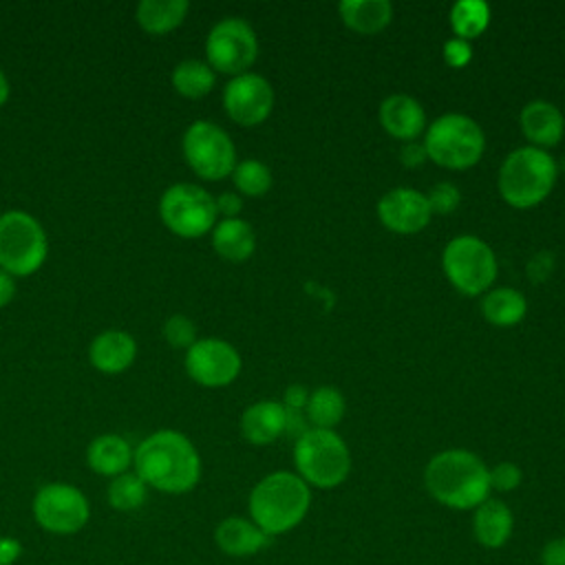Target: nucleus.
Returning a JSON list of instances; mask_svg holds the SVG:
<instances>
[{
  "mask_svg": "<svg viewBox=\"0 0 565 565\" xmlns=\"http://www.w3.org/2000/svg\"><path fill=\"white\" fill-rule=\"evenodd\" d=\"M9 93H11V86H9V79H7V75H4V71L0 68V106H4L7 104V99H9Z\"/></svg>",
  "mask_w": 565,
  "mask_h": 565,
  "instance_id": "37998d69",
  "label": "nucleus"
},
{
  "mask_svg": "<svg viewBox=\"0 0 565 565\" xmlns=\"http://www.w3.org/2000/svg\"><path fill=\"white\" fill-rule=\"evenodd\" d=\"M132 466L148 488L166 494L190 492L201 479V457L194 444L172 428L148 435L135 448Z\"/></svg>",
  "mask_w": 565,
  "mask_h": 565,
  "instance_id": "f257e3e1",
  "label": "nucleus"
},
{
  "mask_svg": "<svg viewBox=\"0 0 565 565\" xmlns=\"http://www.w3.org/2000/svg\"><path fill=\"white\" fill-rule=\"evenodd\" d=\"M241 366L238 351L218 338H201L185 351V371L201 386H227L238 377Z\"/></svg>",
  "mask_w": 565,
  "mask_h": 565,
  "instance_id": "ddd939ff",
  "label": "nucleus"
},
{
  "mask_svg": "<svg viewBox=\"0 0 565 565\" xmlns=\"http://www.w3.org/2000/svg\"><path fill=\"white\" fill-rule=\"evenodd\" d=\"M472 57V46L470 42L466 40H459V38H452L448 42H444V62L452 68H461L470 62Z\"/></svg>",
  "mask_w": 565,
  "mask_h": 565,
  "instance_id": "c9c22d12",
  "label": "nucleus"
},
{
  "mask_svg": "<svg viewBox=\"0 0 565 565\" xmlns=\"http://www.w3.org/2000/svg\"><path fill=\"white\" fill-rule=\"evenodd\" d=\"M172 86L179 95L188 97V99H199L205 97L214 84H216V75L212 71V66L203 60H183L172 68Z\"/></svg>",
  "mask_w": 565,
  "mask_h": 565,
  "instance_id": "cd10ccee",
  "label": "nucleus"
},
{
  "mask_svg": "<svg viewBox=\"0 0 565 565\" xmlns=\"http://www.w3.org/2000/svg\"><path fill=\"white\" fill-rule=\"evenodd\" d=\"M514 530L512 510L501 501L488 497L475 508L472 514V534L481 547L499 550L503 547Z\"/></svg>",
  "mask_w": 565,
  "mask_h": 565,
  "instance_id": "aec40b11",
  "label": "nucleus"
},
{
  "mask_svg": "<svg viewBox=\"0 0 565 565\" xmlns=\"http://www.w3.org/2000/svg\"><path fill=\"white\" fill-rule=\"evenodd\" d=\"M307 399H309L307 388L300 386V384H291V386H287L285 397H282V402H280V404H282V411H285V422H287L285 433L294 435L296 439H298L305 430H309V426H307V415H305Z\"/></svg>",
  "mask_w": 565,
  "mask_h": 565,
  "instance_id": "2f4dec72",
  "label": "nucleus"
},
{
  "mask_svg": "<svg viewBox=\"0 0 565 565\" xmlns=\"http://www.w3.org/2000/svg\"><path fill=\"white\" fill-rule=\"evenodd\" d=\"M399 159H402V163L406 166V168H419L426 159H428V154H426V148H424V141H406L404 146H402V150H399Z\"/></svg>",
  "mask_w": 565,
  "mask_h": 565,
  "instance_id": "58836bf2",
  "label": "nucleus"
},
{
  "mask_svg": "<svg viewBox=\"0 0 565 565\" xmlns=\"http://www.w3.org/2000/svg\"><path fill=\"white\" fill-rule=\"evenodd\" d=\"M340 20L360 35H375L388 26L393 4L388 0H342L338 4Z\"/></svg>",
  "mask_w": 565,
  "mask_h": 565,
  "instance_id": "b1692460",
  "label": "nucleus"
},
{
  "mask_svg": "<svg viewBox=\"0 0 565 565\" xmlns=\"http://www.w3.org/2000/svg\"><path fill=\"white\" fill-rule=\"evenodd\" d=\"M556 161L541 148L521 146L512 150L499 168V194L519 210L543 203L556 185Z\"/></svg>",
  "mask_w": 565,
  "mask_h": 565,
  "instance_id": "20e7f679",
  "label": "nucleus"
},
{
  "mask_svg": "<svg viewBox=\"0 0 565 565\" xmlns=\"http://www.w3.org/2000/svg\"><path fill=\"white\" fill-rule=\"evenodd\" d=\"M285 411L280 402L263 399L247 406L241 415V433L254 446H267L285 433Z\"/></svg>",
  "mask_w": 565,
  "mask_h": 565,
  "instance_id": "412c9836",
  "label": "nucleus"
},
{
  "mask_svg": "<svg viewBox=\"0 0 565 565\" xmlns=\"http://www.w3.org/2000/svg\"><path fill=\"white\" fill-rule=\"evenodd\" d=\"M554 271V256L550 252H539L532 256V260L527 263V276L532 282H545L550 278V274Z\"/></svg>",
  "mask_w": 565,
  "mask_h": 565,
  "instance_id": "e433bc0d",
  "label": "nucleus"
},
{
  "mask_svg": "<svg viewBox=\"0 0 565 565\" xmlns=\"http://www.w3.org/2000/svg\"><path fill=\"white\" fill-rule=\"evenodd\" d=\"M424 486L437 503L452 510H475L490 497L488 466L463 448L437 452L426 463Z\"/></svg>",
  "mask_w": 565,
  "mask_h": 565,
  "instance_id": "f03ea898",
  "label": "nucleus"
},
{
  "mask_svg": "<svg viewBox=\"0 0 565 565\" xmlns=\"http://www.w3.org/2000/svg\"><path fill=\"white\" fill-rule=\"evenodd\" d=\"M488 477H490V490L512 492V490H516L521 486L523 472L512 461H499L497 466L488 468Z\"/></svg>",
  "mask_w": 565,
  "mask_h": 565,
  "instance_id": "f704fd0d",
  "label": "nucleus"
},
{
  "mask_svg": "<svg viewBox=\"0 0 565 565\" xmlns=\"http://www.w3.org/2000/svg\"><path fill=\"white\" fill-rule=\"evenodd\" d=\"M212 247L214 252L232 263L247 260L256 249V236L247 221L243 218H223L212 227Z\"/></svg>",
  "mask_w": 565,
  "mask_h": 565,
  "instance_id": "5701e85b",
  "label": "nucleus"
},
{
  "mask_svg": "<svg viewBox=\"0 0 565 565\" xmlns=\"http://www.w3.org/2000/svg\"><path fill=\"white\" fill-rule=\"evenodd\" d=\"M377 216L388 232L417 234L430 223L433 212L419 190L393 188L377 201Z\"/></svg>",
  "mask_w": 565,
  "mask_h": 565,
  "instance_id": "2eb2a0df",
  "label": "nucleus"
},
{
  "mask_svg": "<svg viewBox=\"0 0 565 565\" xmlns=\"http://www.w3.org/2000/svg\"><path fill=\"white\" fill-rule=\"evenodd\" d=\"M15 296V280L9 271L0 269V309L7 307Z\"/></svg>",
  "mask_w": 565,
  "mask_h": 565,
  "instance_id": "79ce46f5",
  "label": "nucleus"
},
{
  "mask_svg": "<svg viewBox=\"0 0 565 565\" xmlns=\"http://www.w3.org/2000/svg\"><path fill=\"white\" fill-rule=\"evenodd\" d=\"M205 57L212 71L243 75L258 57V40L243 18L218 20L205 38Z\"/></svg>",
  "mask_w": 565,
  "mask_h": 565,
  "instance_id": "f8f14e48",
  "label": "nucleus"
},
{
  "mask_svg": "<svg viewBox=\"0 0 565 565\" xmlns=\"http://www.w3.org/2000/svg\"><path fill=\"white\" fill-rule=\"evenodd\" d=\"M181 146L188 166L201 179L221 181L230 177L236 166V148L230 135L207 119L190 124L183 132Z\"/></svg>",
  "mask_w": 565,
  "mask_h": 565,
  "instance_id": "9d476101",
  "label": "nucleus"
},
{
  "mask_svg": "<svg viewBox=\"0 0 565 565\" xmlns=\"http://www.w3.org/2000/svg\"><path fill=\"white\" fill-rule=\"evenodd\" d=\"M135 450L130 444L115 433L95 437L86 448V463L93 472L102 477H117L128 472Z\"/></svg>",
  "mask_w": 565,
  "mask_h": 565,
  "instance_id": "4be33fe9",
  "label": "nucleus"
},
{
  "mask_svg": "<svg viewBox=\"0 0 565 565\" xmlns=\"http://www.w3.org/2000/svg\"><path fill=\"white\" fill-rule=\"evenodd\" d=\"M163 338L170 347L188 351L196 342V324L188 316L174 313L163 322Z\"/></svg>",
  "mask_w": 565,
  "mask_h": 565,
  "instance_id": "473e14b6",
  "label": "nucleus"
},
{
  "mask_svg": "<svg viewBox=\"0 0 565 565\" xmlns=\"http://www.w3.org/2000/svg\"><path fill=\"white\" fill-rule=\"evenodd\" d=\"M311 505L309 486L289 470L265 475L249 492V519L271 539L300 525Z\"/></svg>",
  "mask_w": 565,
  "mask_h": 565,
  "instance_id": "7ed1b4c3",
  "label": "nucleus"
},
{
  "mask_svg": "<svg viewBox=\"0 0 565 565\" xmlns=\"http://www.w3.org/2000/svg\"><path fill=\"white\" fill-rule=\"evenodd\" d=\"M35 523L51 534H75L90 519V503L86 494L71 483H44L31 503Z\"/></svg>",
  "mask_w": 565,
  "mask_h": 565,
  "instance_id": "9b49d317",
  "label": "nucleus"
},
{
  "mask_svg": "<svg viewBox=\"0 0 565 565\" xmlns=\"http://www.w3.org/2000/svg\"><path fill=\"white\" fill-rule=\"evenodd\" d=\"M426 201L430 205V212L433 214H452L459 203H461V194H459V188L455 183H448V181H441V183H435L428 192H426Z\"/></svg>",
  "mask_w": 565,
  "mask_h": 565,
  "instance_id": "72a5a7b5",
  "label": "nucleus"
},
{
  "mask_svg": "<svg viewBox=\"0 0 565 565\" xmlns=\"http://www.w3.org/2000/svg\"><path fill=\"white\" fill-rule=\"evenodd\" d=\"M344 395L335 386H318L309 393L305 415L307 422H311V428L333 430V426H338L340 419L344 417Z\"/></svg>",
  "mask_w": 565,
  "mask_h": 565,
  "instance_id": "bb28decb",
  "label": "nucleus"
},
{
  "mask_svg": "<svg viewBox=\"0 0 565 565\" xmlns=\"http://www.w3.org/2000/svg\"><path fill=\"white\" fill-rule=\"evenodd\" d=\"M527 302L519 289L497 287L483 294L481 313L494 327H512L525 318Z\"/></svg>",
  "mask_w": 565,
  "mask_h": 565,
  "instance_id": "a878e982",
  "label": "nucleus"
},
{
  "mask_svg": "<svg viewBox=\"0 0 565 565\" xmlns=\"http://www.w3.org/2000/svg\"><path fill=\"white\" fill-rule=\"evenodd\" d=\"M106 499L113 510L119 512H132L141 508L148 499V486L141 481L137 472H124L113 477L106 490Z\"/></svg>",
  "mask_w": 565,
  "mask_h": 565,
  "instance_id": "c756f323",
  "label": "nucleus"
},
{
  "mask_svg": "<svg viewBox=\"0 0 565 565\" xmlns=\"http://www.w3.org/2000/svg\"><path fill=\"white\" fill-rule=\"evenodd\" d=\"M188 11V0H141L135 9V20L146 33L166 35L181 26Z\"/></svg>",
  "mask_w": 565,
  "mask_h": 565,
  "instance_id": "393cba45",
  "label": "nucleus"
},
{
  "mask_svg": "<svg viewBox=\"0 0 565 565\" xmlns=\"http://www.w3.org/2000/svg\"><path fill=\"white\" fill-rule=\"evenodd\" d=\"M216 547L234 558H247L269 547L271 536L265 534L252 519L227 516L214 530Z\"/></svg>",
  "mask_w": 565,
  "mask_h": 565,
  "instance_id": "dca6fc26",
  "label": "nucleus"
},
{
  "mask_svg": "<svg viewBox=\"0 0 565 565\" xmlns=\"http://www.w3.org/2000/svg\"><path fill=\"white\" fill-rule=\"evenodd\" d=\"M214 203H216V214H223V218H236L238 212L243 210V199L234 192L218 194Z\"/></svg>",
  "mask_w": 565,
  "mask_h": 565,
  "instance_id": "ea45409f",
  "label": "nucleus"
},
{
  "mask_svg": "<svg viewBox=\"0 0 565 565\" xmlns=\"http://www.w3.org/2000/svg\"><path fill=\"white\" fill-rule=\"evenodd\" d=\"M490 24V7L481 0H459L450 9V26L455 38L472 40L481 35Z\"/></svg>",
  "mask_w": 565,
  "mask_h": 565,
  "instance_id": "c85d7f7f",
  "label": "nucleus"
},
{
  "mask_svg": "<svg viewBox=\"0 0 565 565\" xmlns=\"http://www.w3.org/2000/svg\"><path fill=\"white\" fill-rule=\"evenodd\" d=\"M223 108L232 121L258 126L271 115L274 88L258 73L236 75L223 88Z\"/></svg>",
  "mask_w": 565,
  "mask_h": 565,
  "instance_id": "4468645a",
  "label": "nucleus"
},
{
  "mask_svg": "<svg viewBox=\"0 0 565 565\" xmlns=\"http://www.w3.org/2000/svg\"><path fill=\"white\" fill-rule=\"evenodd\" d=\"M232 181L236 190L245 196H263L269 192L274 179L271 170L258 159H243L232 170Z\"/></svg>",
  "mask_w": 565,
  "mask_h": 565,
  "instance_id": "7c9ffc66",
  "label": "nucleus"
},
{
  "mask_svg": "<svg viewBox=\"0 0 565 565\" xmlns=\"http://www.w3.org/2000/svg\"><path fill=\"white\" fill-rule=\"evenodd\" d=\"M441 267L448 282L466 296L486 294L497 278L494 252L477 236L452 238L444 247Z\"/></svg>",
  "mask_w": 565,
  "mask_h": 565,
  "instance_id": "6e6552de",
  "label": "nucleus"
},
{
  "mask_svg": "<svg viewBox=\"0 0 565 565\" xmlns=\"http://www.w3.org/2000/svg\"><path fill=\"white\" fill-rule=\"evenodd\" d=\"M22 556V543L13 536H0V565H13Z\"/></svg>",
  "mask_w": 565,
  "mask_h": 565,
  "instance_id": "a19ab883",
  "label": "nucleus"
},
{
  "mask_svg": "<svg viewBox=\"0 0 565 565\" xmlns=\"http://www.w3.org/2000/svg\"><path fill=\"white\" fill-rule=\"evenodd\" d=\"M539 561H541V565H565V536L550 539L543 545Z\"/></svg>",
  "mask_w": 565,
  "mask_h": 565,
  "instance_id": "4c0bfd02",
  "label": "nucleus"
},
{
  "mask_svg": "<svg viewBox=\"0 0 565 565\" xmlns=\"http://www.w3.org/2000/svg\"><path fill=\"white\" fill-rule=\"evenodd\" d=\"M382 128L402 141H413L426 126V113L422 104L411 95H391L380 104Z\"/></svg>",
  "mask_w": 565,
  "mask_h": 565,
  "instance_id": "6ab92c4d",
  "label": "nucleus"
},
{
  "mask_svg": "<svg viewBox=\"0 0 565 565\" xmlns=\"http://www.w3.org/2000/svg\"><path fill=\"white\" fill-rule=\"evenodd\" d=\"M519 124L530 146L541 150L556 146L565 132L563 113L552 102H545V99H534L525 104L521 110Z\"/></svg>",
  "mask_w": 565,
  "mask_h": 565,
  "instance_id": "a211bd4d",
  "label": "nucleus"
},
{
  "mask_svg": "<svg viewBox=\"0 0 565 565\" xmlns=\"http://www.w3.org/2000/svg\"><path fill=\"white\" fill-rule=\"evenodd\" d=\"M135 355L137 342L128 331L121 329H106L97 333L88 347L90 364L106 375L124 373L135 362Z\"/></svg>",
  "mask_w": 565,
  "mask_h": 565,
  "instance_id": "f3484780",
  "label": "nucleus"
},
{
  "mask_svg": "<svg viewBox=\"0 0 565 565\" xmlns=\"http://www.w3.org/2000/svg\"><path fill=\"white\" fill-rule=\"evenodd\" d=\"M296 475L313 488H335L351 470V452L335 430L309 428L294 444Z\"/></svg>",
  "mask_w": 565,
  "mask_h": 565,
  "instance_id": "39448f33",
  "label": "nucleus"
},
{
  "mask_svg": "<svg viewBox=\"0 0 565 565\" xmlns=\"http://www.w3.org/2000/svg\"><path fill=\"white\" fill-rule=\"evenodd\" d=\"M46 254V232L35 216L24 210L0 214V269L11 276H31L44 265Z\"/></svg>",
  "mask_w": 565,
  "mask_h": 565,
  "instance_id": "0eeeda50",
  "label": "nucleus"
},
{
  "mask_svg": "<svg viewBox=\"0 0 565 565\" xmlns=\"http://www.w3.org/2000/svg\"><path fill=\"white\" fill-rule=\"evenodd\" d=\"M163 225L181 238H199L216 225L214 196L194 183H174L159 199Z\"/></svg>",
  "mask_w": 565,
  "mask_h": 565,
  "instance_id": "1a4fd4ad",
  "label": "nucleus"
},
{
  "mask_svg": "<svg viewBox=\"0 0 565 565\" xmlns=\"http://www.w3.org/2000/svg\"><path fill=\"white\" fill-rule=\"evenodd\" d=\"M424 148L428 159H433L437 166L448 170H466L481 159L486 150V135L472 117L446 113L428 126Z\"/></svg>",
  "mask_w": 565,
  "mask_h": 565,
  "instance_id": "423d86ee",
  "label": "nucleus"
}]
</instances>
